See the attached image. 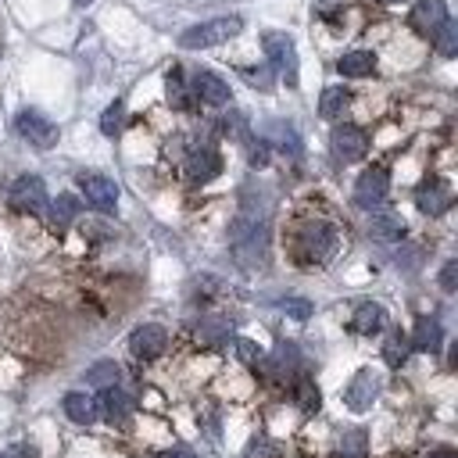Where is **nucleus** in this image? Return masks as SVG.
Here are the masks:
<instances>
[{"instance_id": "obj_1", "label": "nucleus", "mask_w": 458, "mask_h": 458, "mask_svg": "<svg viewBox=\"0 0 458 458\" xmlns=\"http://www.w3.org/2000/svg\"><path fill=\"white\" fill-rule=\"evenodd\" d=\"M244 29V19L237 15H222V19H208L194 29H187L179 36V47H187V50H205V47H219L226 40H233L237 33Z\"/></svg>"}, {"instance_id": "obj_2", "label": "nucleus", "mask_w": 458, "mask_h": 458, "mask_svg": "<svg viewBox=\"0 0 458 458\" xmlns=\"http://www.w3.org/2000/svg\"><path fill=\"white\" fill-rule=\"evenodd\" d=\"M265 54L272 68L287 79V86H298V47L287 33H265Z\"/></svg>"}, {"instance_id": "obj_3", "label": "nucleus", "mask_w": 458, "mask_h": 458, "mask_svg": "<svg viewBox=\"0 0 458 458\" xmlns=\"http://www.w3.org/2000/svg\"><path fill=\"white\" fill-rule=\"evenodd\" d=\"M333 244H337V237H333V229H330L326 222H312V226H305V229H301V237H298L301 261H308V265L326 261V258L333 254Z\"/></svg>"}, {"instance_id": "obj_4", "label": "nucleus", "mask_w": 458, "mask_h": 458, "mask_svg": "<svg viewBox=\"0 0 458 458\" xmlns=\"http://www.w3.org/2000/svg\"><path fill=\"white\" fill-rule=\"evenodd\" d=\"M387 190H391L387 168H365L354 182V205L358 208H380L387 201Z\"/></svg>"}, {"instance_id": "obj_5", "label": "nucleus", "mask_w": 458, "mask_h": 458, "mask_svg": "<svg viewBox=\"0 0 458 458\" xmlns=\"http://www.w3.org/2000/svg\"><path fill=\"white\" fill-rule=\"evenodd\" d=\"M380 387H384L380 373L361 369V373H354V380L347 384V391H344V405H347L351 412H365V408H373V401L380 398Z\"/></svg>"}, {"instance_id": "obj_6", "label": "nucleus", "mask_w": 458, "mask_h": 458, "mask_svg": "<svg viewBox=\"0 0 458 458\" xmlns=\"http://www.w3.org/2000/svg\"><path fill=\"white\" fill-rule=\"evenodd\" d=\"M12 208L29 215H47V187L36 175H22L12 187Z\"/></svg>"}, {"instance_id": "obj_7", "label": "nucleus", "mask_w": 458, "mask_h": 458, "mask_svg": "<svg viewBox=\"0 0 458 458\" xmlns=\"http://www.w3.org/2000/svg\"><path fill=\"white\" fill-rule=\"evenodd\" d=\"M79 187H82L89 208H97V212H115V205H119V187H115V179L97 175V172H86V175H79Z\"/></svg>"}, {"instance_id": "obj_8", "label": "nucleus", "mask_w": 458, "mask_h": 458, "mask_svg": "<svg viewBox=\"0 0 458 458\" xmlns=\"http://www.w3.org/2000/svg\"><path fill=\"white\" fill-rule=\"evenodd\" d=\"M330 147H333V158L351 165V161H361L365 151H369V136H365L358 126H337L333 136H330Z\"/></svg>"}, {"instance_id": "obj_9", "label": "nucleus", "mask_w": 458, "mask_h": 458, "mask_svg": "<svg viewBox=\"0 0 458 458\" xmlns=\"http://www.w3.org/2000/svg\"><path fill=\"white\" fill-rule=\"evenodd\" d=\"M15 129L22 133V140H29V144L40 147V151H50V147L58 144V126H54L47 115H40V112H22V115L15 119Z\"/></svg>"}, {"instance_id": "obj_10", "label": "nucleus", "mask_w": 458, "mask_h": 458, "mask_svg": "<svg viewBox=\"0 0 458 458\" xmlns=\"http://www.w3.org/2000/svg\"><path fill=\"white\" fill-rule=\"evenodd\" d=\"M298 361H301L298 347H294V344H287V340H280L272 354H261L258 369H261L268 380H291V376L298 373Z\"/></svg>"}, {"instance_id": "obj_11", "label": "nucleus", "mask_w": 458, "mask_h": 458, "mask_svg": "<svg viewBox=\"0 0 458 458\" xmlns=\"http://www.w3.org/2000/svg\"><path fill=\"white\" fill-rule=\"evenodd\" d=\"M165 344H168V333H165V326H158V322H144V326H136L133 330V337H129V351L136 354V358H158L161 351H165Z\"/></svg>"}, {"instance_id": "obj_12", "label": "nucleus", "mask_w": 458, "mask_h": 458, "mask_svg": "<svg viewBox=\"0 0 458 458\" xmlns=\"http://www.w3.org/2000/svg\"><path fill=\"white\" fill-rule=\"evenodd\" d=\"M415 205L423 215H444L451 208V187L444 179H426L415 190Z\"/></svg>"}, {"instance_id": "obj_13", "label": "nucleus", "mask_w": 458, "mask_h": 458, "mask_svg": "<svg viewBox=\"0 0 458 458\" xmlns=\"http://www.w3.org/2000/svg\"><path fill=\"white\" fill-rule=\"evenodd\" d=\"M194 94L201 97V105L222 108V105H229V82L219 79L215 72H198L194 75Z\"/></svg>"}, {"instance_id": "obj_14", "label": "nucleus", "mask_w": 458, "mask_h": 458, "mask_svg": "<svg viewBox=\"0 0 458 458\" xmlns=\"http://www.w3.org/2000/svg\"><path fill=\"white\" fill-rule=\"evenodd\" d=\"M222 172V158H219V151H212V147H198V151H190V158H187V175L194 179V182H208V179H215Z\"/></svg>"}, {"instance_id": "obj_15", "label": "nucleus", "mask_w": 458, "mask_h": 458, "mask_svg": "<svg viewBox=\"0 0 458 458\" xmlns=\"http://www.w3.org/2000/svg\"><path fill=\"white\" fill-rule=\"evenodd\" d=\"M97 408L105 412V419L108 423H126L129 415H133V408H136V401L122 391V387H108L105 394H101V401H97Z\"/></svg>"}, {"instance_id": "obj_16", "label": "nucleus", "mask_w": 458, "mask_h": 458, "mask_svg": "<svg viewBox=\"0 0 458 458\" xmlns=\"http://www.w3.org/2000/svg\"><path fill=\"white\" fill-rule=\"evenodd\" d=\"M351 326H354V333H361V337H373V333H380V330L387 326V312H384L380 305H373V301H365V305L354 308Z\"/></svg>"}, {"instance_id": "obj_17", "label": "nucleus", "mask_w": 458, "mask_h": 458, "mask_svg": "<svg viewBox=\"0 0 458 458\" xmlns=\"http://www.w3.org/2000/svg\"><path fill=\"white\" fill-rule=\"evenodd\" d=\"M65 415H68L72 423H79V426H89L101 412H97V401L89 398V394L72 391V394H65Z\"/></svg>"}, {"instance_id": "obj_18", "label": "nucleus", "mask_w": 458, "mask_h": 458, "mask_svg": "<svg viewBox=\"0 0 458 458\" xmlns=\"http://www.w3.org/2000/svg\"><path fill=\"white\" fill-rule=\"evenodd\" d=\"M444 19H447V4H444V0H419L415 12H412V26L419 33H433Z\"/></svg>"}, {"instance_id": "obj_19", "label": "nucleus", "mask_w": 458, "mask_h": 458, "mask_svg": "<svg viewBox=\"0 0 458 458\" xmlns=\"http://www.w3.org/2000/svg\"><path fill=\"white\" fill-rule=\"evenodd\" d=\"M369 237L380 240V244H394V240L405 237V219L394 215V212H380V215H373V222H369Z\"/></svg>"}, {"instance_id": "obj_20", "label": "nucleus", "mask_w": 458, "mask_h": 458, "mask_svg": "<svg viewBox=\"0 0 458 458\" xmlns=\"http://www.w3.org/2000/svg\"><path fill=\"white\" fill-rule=\"evenodd\" d=\"M337 68H340V75H347V79H365V75H373L376 58H373V50H347V54L337 61Z\"/></svg>"}, {"instance_id": "obj_21", "label": "nucleus", "mask_w": 458, "mask_h": 458, "mask_svg": "<svg viewBox=\"0 0 458 458\" xmlns=\"http://www.w3.org/2000/svg\"><path fill=\"white\" fill-rule=\"evenodd\" d=\"M440 337H444V333H440V322H437V319H419L408 347H412V351H426V354H430V351H437V347H440Z\"/></svg>"}, {"instance_id": "obj_22", "label": "nucleus", "mask_w": 458, "mask_h": 458, "mask_svg": "<svg viewBox=\"0 0 458 458\" xmlns=\"http://www.w3.org/2000/svg\"><path fill=\"white\" fill-rule=\"evenodd\" d=\"M347 105H351V94H347L344 86H326L322 89V101H319V115L322 119H340L347 112Z\"/></svg>"}, {"instance_id": "obj_23", "label": "nucleus", "mask_w": 458, "mask_h": 458, "mask_svg": "<svg viewBox=\"0 0 458 458\" xmlns=\"http://www.w3.org/2000/svg\"><path fill=\"white\" fill-rule=\"evenodd\" d=\"M119 376H122V369H119L115 361H97V365H89V369H86V384L89 387H101V391L119 387Z\"/></svg>"}, {"instance_id": "obj_24", "label": "nucleus", "mask_w": 458, "mask_h": 458, "mask_svg": "<svg viewBox=\"0 0 458 458\" xmlns=\"http://www.w3.org/2000/svg\"><path fill=\"white\" fill-rule=\"evenodd\" d=\"M433 40H437V50L444 58H454L458 54V22L454 19H444L437 29H433Z\"/></svg>"}, {"instance_id": "obj_25", "label": "nucleus", "mask_w": 458, "mask_h": 458, "mask_svg": "<svg viewBox=\"0 0 458 458\" xmlns=\"http://www.w3.org/2000/svg\"><path fill=\"white\" fill-rule=\"evenodd\" d=\"M268 133H272V140H276V147H280L283 154H291V158H301V140H298L294 126H283V122H272V126H268Z\"/></svg>"}, {"instance_id": "obj_26", "label": "nucleus", "mask_w": 458, "mask_h": 458, "mask_svg": "<svg viewBox=\"0 0 458 458\" xmlns=\"http://www.w3.org/2000/svg\"><path fill=\"white\" fill-rule=\"evenodd\" d=\"M75 212H79V205H75V198H68V194H61L54 205H47V215H50V226H54V229H65V226L75 219Z\"/></svg>"}, {"instance_id": "obj_27", "label": "nucleus", "mask_w": 458, "mask_h": 458, "mask_svg": "<svg viewBox=\"0 0 458 458\" xmlns=\"http://www.w3.org/2000/svg\"><path fill=\"white\" fill-rule=\"evenodd\" d=\"M294 401H298V408H301V412H319V405H322V394H319L315 380L301 376V380H298V387H294Z\"/></svg>"}, {"instance_id": "obj_28", "label": "nucleus", "mask_w": 458, "mask_h": 458, "mask_svg": "<svg viewBox=\"0 0 458 458\" xmlns=\"http://www.w3.org/2000/svg\"><path fill=\"white\" fill-rule=\"evenodd\" d=\"M365 447H369V433H365V430H347L340 437V444H337V451L344 458H365Z\"/></svg>"}, {"instance_id": "obj_29", "label": "nucleus", "mask_w": 458, "mask_h": 458, "mask_svg": "<svg viewBox=\"0 0 458 458\" xmlns=\"http://www.w3.org/2000/svg\"><path fill=\"white\" fill-rule=\"evenodd\" d=\"M226 337H229V322H226V319H205V322L198 326V340L208 344V347L222 344Z\"/></svg>"}, {"instance_id": "obj_30", "label": "nucleus", "mask_w": 458, "mask_h": 458, "mask_svg": "<svg viewBox=\"0 0 458 458\" xmlns=\"http://www.w3.org/2000/svg\"><path fill=\"white\" fill-rule=\"evenodd\" d=\"M280 444L272 440V437H254L247 447H244V458H280Z\"/></svg>"}, {"instance_id": "obj_31", "label": "nucleus", "mask_w": 458, "mask_h": 458, "mask_svg": "<svg viewBox=\"0 0 458 458\" xmlns=\"http://www.w3.org/2000/svg\"><path fill=\"white\" fill-rule=\"evenodd\" d=\"M384 358H387V365H394V369H398V365L408 358V340L401 333H391L387 344H384Z\"/></svg>"}, {"instance_id": "obj_32", "label": "nucleus", "mask_w": 458, "mask_h": 458, "mask_svg": "<svg viewBox=\"0 0 458 458\" xmlns=\"http://www.w3.org/2000/svg\"><path fill=\"white\" fill-rule=\"evenodd\" d=\"M122 122H126V105H122V101H115V105L101 115V133H105V136H115V133L122 129Z\"/></svg>"}, {"instance_id": "obj_33", "label": "nucleus", "mask_w": 458, "mask_h": 458, "mask_svg": "<svg viewBox=\"0 0 458 458\" xmlns=\"http://www.w3.org/2000/svg\"><path fill=\"white\" fill-rule=\"evenodd\" d=\"M268 140H247V165L251 168H265L268 165Z\"/></svg>"}, {"instance_id": "obj_34", "label": "nucleus", "mask_w": 458, "mask_h": 458, "mask_svg": "<svg viewBox=\"0 0 458 458\" xmlns=\"http://www.w3.org/2000/svg\"><path fill=\"white\" fill-rule=\"evenodd\" d=\"M280 308H283L287 315H294L298 322H305V319L312 315V301H305V298H283Z\"/></svg>"}, {"instance_id": "obj_35", "label": "nucleus", "mask_w": 458, "mask_h": 458, "mask_svg": "<svg viewBox=\"0 0 458 458\" xmlns=\"http://www.w3.org/2000/svg\"><path fill=\"white\" fill-rule=\"evenodd\" d=\"M168 101H172L175 108H190V97H187V89H182L179 72H172V75H168Z\"/></svg>"}, {"instance_id": "obj_36", "label": "nucleus", "mask_w": 458, "mask_h": 458, "mask_svg": "<svg viewBox=\"0 0 458 458\" xmlns=\"http://www.w3.org/2000/svg\"><path fill=\"white\" fill-rule=\"evenodd\" d=\"M233 347H237V358H240V361H247V365H258V361H261V347H258L254 340H244V337H240V340H233Z\"/></svg>"}, {"instance_id": "obj_37", "label": "nucleus", "mask_w": 458, "mask_h": 458, "mask_svg": "<svg viewBox=\"0 0 458 458\" xmlns=\"http://www.w3.org/2000/svg\"><path fill=\"white\" fill-rule=\"evenodd\" d=\"M244 79L258 89H272V72L268 68H244Z\"/></svg>"}, {"instance_id": "obj_38", "label": "nucleus", "mask_w": 458, "mask_h": 458, "mask_svg": "<svg viewBox=\"0 0 458 458\" xmlns=\"http://www.w3.org/2000/svg\"><path fill=\"white\" fill-rule=\"evenodd\" d=\"M222 133L226 136H233V140H247V126H244V119L233 112L229 119H222Z\"/></svg>"}, {"instance_id": "obj_39", "label": "nucleus", "mask_w": 458, "mask_h": 458, "mask_svg": "<svg viewBox=\"0 0 458 458\" xmlns=\"http://www.w3.org/2000/svg\"><path fill=\"white\" fill-rule=\"evenodd\" d=\"M454 283H458V261H447L444 272H440V287L444 291H454Z\"/></svg>"}, {"instance_id": "obj_40", "label": "nucleus", "mask_w": 458, "mask_h": 458, "mask_svg": "<svg viewBox=\"0 0 458 458\" xmlns=\"http://www.w3.org/2000/svg\"><path fill=\"white\" fill-rule=\"evenodd\" d=\"M12 458H40V451H36V447H33V444H19V447H15V454H12Z\"/></svg>"}, {"instance_id": "obj_41", "label": "nucleus", "mask_w": 458, "mask_h": 458, "mask_svg": "<svg viewBox=\"0 0 458 458\" xmlns=\"http://www.w3.org/2000/svg\"><path fill=\"white\" fill-rule=\"evenodd\" d=\"M426 458H458V451L454 447H433Z\"/></svg>"}, {"instance_id": "obj_42", "label": "nucleus", "mask_w": 458, "mask_h": 458, "mask_svg": "<svg viewBox=\"0 0 458 458\" xmlns=\"http://www.w3.org/2000/svg\"><path fill=\"white\" fill-rule=\"evenodd\" d=\"M161 458H198L194 451H187V447H172V451H165Z\"/></svg>"}, {"instance_id": "obj_43", "label": "nucleus", "mask_w": 458, "mask_h": 458, "mask_svg": "<svg viewBox=\"0 0 458 458\" xmlns=\"http://www.w3.org/2000/svg\"><path fill=\"white\" fill-rule=\"evenodd\" d=\"M384 4H401V0H384Z\"/></svg>"}, {"instance_id": "obj_44", "label": "nucleus", "mask_w": 458, "mask_h": 458, "mask_svg": "<svg viewBox=\"0 0 458 458\" xmlns=\"http://www.w3.org/2000/svg\"><path fill=\"white\" fill-rule=\"evenodd\" d=\"M75 4H89V0H75Z\"/></svg>"}, {"instance_id": "obj_45", "label": "nucleus", "mask_w": 458, "mask_h": 458, "mask_svg": "<svg viewBox=\"0 0 458 458\" xmlns=\"http://www.w3.org/2000/svg\"><path fill=\"white\" fill-rule=\"evenodd\" d=\"M0 458H8V454H0Z\"/></svg>"}]
</instances>
